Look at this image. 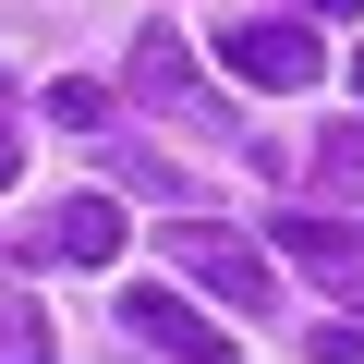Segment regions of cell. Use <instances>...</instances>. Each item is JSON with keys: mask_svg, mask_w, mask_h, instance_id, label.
Returning a JSON list of instances; mask_svg holds the SVG:
<instances>
[{"mask_svg": "<svg viewBox=\"0 0 364 364\" xmlns=\"http://www.w3.org/2000/svg\"><path fill=\"white\" fill-rule=\"evenodd\" d=\"M158 255L195 279V291H219L231 316H267V304H279V255H267V243H243V231H219V219H182V231H158Z\"/></svg>", "mask_w": 364, "mask_h": 364, "instance_id": "obj_1", "label": "cell"}, {"mask_svg": "<svg viewBox=\"0 0 364 364\" xmlns=\"http://www.w3.org/2000/svg\"><path fill=\"white\" fill-rule=\"evenodd\" d=\"M122 340H134V352H158V364H243V352H231V328H219L207 304H182L170 279H134V291H122Z\"/></svg>", "mask_w": 364, "mask_h": 364, "instance_id": "obj_2", "label": "cell"}, {"mask_svg": "<svg viewBox=\"0 0 364 364\" xmlns=\"http://www.w3.org/2000/svg\"><path fill=\"white\" fill-rule=\"evenodd\" d=\"M219 73H231V85H267V97H304V85H328V49H316L291 13H243V25L219 37Z\"/></svg>", "mask_w": 364, "mask_h": 364, "instance_id": "obj_3", "label": "cell"}, {"mask_svg": "<svg viewBox=\"0 0 364 364\" xmlns=\"http://www.w3.org/2000/svg\"><path fill=\"white\" fill-rule=\"evenodd\" d=\"M122 85L146 97V109H170L182 134H231V97L195 73V49H182V37H134V61H122Z\"/></svg>", "mask_w": 364, "mask_h": 364, "instance_id": "obj_4", "label": "cell"}, {"mask_svg": "<svg viewBox=\"0 0 364 364\" xmlns=\"http://www.w3.org/2000/svg\"><path fill=\"white\" fill-rule=\"evenodd\" d=\"M25 243H37V255H61V267H109V255H122V207H109V195H61Z\"/></svg>", "mask_w": 364, "mask_h": 364, "instance_id": "obj_5", "label": "cell"}, {"mask_svg": "<svg viewBox=\"0 0 364 364\" xmlns=\"http://www.w3.org/2000/svg\"><path fill=\"white\" fill-rule=\"evenodd\" d=\"M267 231H279V255H291V267H316V279H352V267H364V231H352V219L291 207V219H267Z\"/></svg>", "mask_w": 364, "mask_h": 364, "instance_id": "obj_6", "label": "cell"}, {"mask_svg": "<svg viewBox=\"0 0 364 364\" xmlns=\"http://www.w3.org/2000/svg\"><path fill=\"white\" fill-rule=\"evenodd\" d=\"M0 364H49V316H37V291H13V279H0Z\"/></svg>", "mask_w": 364, "mask_h": 364, "instance_id": "obj_7", "label": "cell"}, {"mask_svg": "<svg viewBox=\"0 0 364 364\" xmlns=\"http://www.w3.org/2000/svg\"><path fill=\"white\" fill-rule=\"evenodd\" d=\"M316 182H328V195H352V207H364V122H340V134L316 146Z\"/></svg>", "mask_w": 364, "mask_h": 364, "instance_id": "obj_8", "label": "cell"}, {"mask_svg": "<svg viewBox=\"0 0 364 364\" xmlns=\"http://www.w3.org/2000/svg\"><path fill=\"white\" fill-rule=\"evenodd\" d=\"M49 122H73V134H97V122H109V85H85V73H61V85H49Z\"/></svg>", "mask_w": 364, "mask_h": 364, "instance_id": "obj_9", "label": "cell"}, {"mask_svg": "<svg viewBox=\"0 0 364 364\" xmlns=\"http://www.w3.org/2000/svg\"><path fill=\"white\" fill-rule=\"evenodd\" d=\"M304 13H340V25H364V0H304Z\"/></svg>", "mask_w": 364, "mask_h": 364, "instance_id": "obj_10", "label": "cell"}, {"mask_svg": "<svg viewBox=\"0 0 364 364\" xmlns=\"http://www.w3.org/2000/svg\"><path fill=\"white\" fill-rule=\"evenodd\" d=\"M13 170H25V146H13V134H0V182H13Z\"/></svg>", "mask_w": 364, "mask_h": 364, "instance_id": "obj_11", "label": "cell"}, {"mask_svg": "<svg viewBox=\"0 0 364 364\" xmlns=\"http://www.w3.org/2000/svg\"><path fill=\"white\" fill-rule=\"evenodd\" d=\"M352 97H364V49H352Z\"/></svg>", "mask_w": 364, "mask_h": 364, "instance_id": "obj_12", "label": "cell"}]
</instances>
